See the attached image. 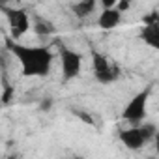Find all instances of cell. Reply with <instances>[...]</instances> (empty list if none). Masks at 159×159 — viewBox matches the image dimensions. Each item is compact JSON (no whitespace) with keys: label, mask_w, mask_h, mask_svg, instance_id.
Masks as SVG:
<instances>
[{"label":"cell","mask_w":159,"mask_h":159,"mask_svg":"<svg viewBox=\"0 0 159 159\" xmlns=\"http://www.w3.org/2000/svg\"><path fill=\"white\" fill-rule=\"evenodd\" d=\"M6 49L21 64L25 77H47L52 67V52L45 45H25L6 38Z\"/></svg>","instance_id":"cell-1"},{"label":"cell","mask_w":159,"mask_h":159,"mask_svg":"<svg viewBox=\"0 0 159 159\" xmlns=\"http://www.w3.org/2000/svg\"><path fill=\"white\" fill-rule=\"evenodd\" d=\"M92 69H94V77L99 84H111L116 83L122 77L120 66L111 62L103 52L99 51H92Z\"/></svg>","instance_id":"cell-2"},{"label":"cell","mask_w":159,"mask_h":159,"mask_svg":"<svg viewBox=\"0 0 159 159\" xmlns=\"http://www.w3.org/2000/svg\"><path fill=\"white\" fill-rule=\"evenodd\" d=\"M152 96V86L142 88L140 92H137L124 107L122 111V120L129 122V124H140L146 118L148 112V99Z\"/></svg>","instance_id":"cell-3"},{"label":"cell","mask_w":159,"mask_h":159,"mask_svg":"<svg viewBox=\"0 0 159 159\" xmlns=\"http://www.w3.org/2000/svg\"><path fill=\"white\" fill-rule=\"evenodd\" d=\"M58 52H60V66H62L64 83L77 79L79 73H81V67H83V56L77 51H73V49H69V47H66L62 43L58 47Z\"/></svg>","instance_id":"cell-4"},{"label":"cell","mask_w":159,"mask_h":159,"mask_svg":"<svg viewBox=\"0 0 159 159\" xmlns=\"http://www.w3.org/2000/svg\"><path fill=\"white\" fill-rule=\"evenodd\" d=\"M4 11H6L8 23H10L13 41H17L21 36H25L30 30V15L21 8H4Z\"/></svg>","instance_id":"cell-5"},{"label":"cell","mask_w":159,"mask_h":159,"mask_svg":"<svg viewBox=\"0 0 159 159\" xmlns=\"http://www.w3.org/2000/svg\"><path fill=\"white\" fill-rule=\"evenodd\" d=\"M118 137H120L122 144L127 150H131V152H139V150H142L146 146V140H144L139 125H133V127H127V129H120Z\"/></svg>","instance_id":"cell-6"},{"label":"cell","mask_w":159,"mask_h":159,"mask_svg":"<svg viewBox=\"0 0 159 159\" xmlns=\"http://www.w3.org/2000/svg\"><path fill=\"white\" fill-rule=\"evenodd\" d=\"M122 13L116 10V8H111V10H101L99 17H98V25L99 28L103 30H114L120 23H122Z\"/></svg>","instance_id":"cell-7"},{"label":"cell","mask_w":159,"mask_h":159,"mask_svg":"<svg viewBox=\"0 0 159 159\" xmlns=\"http://www.w3.org/2000/svg\"><path fill=\"white\" fill-rule=\"evenodd\" d=\"M140 38L144 39L146 45L157 49L159 47V23H146L140 30Z\"/></svg>","instance_id":"cell-8"},{"label":"cell","mask_w":159,"mask_h":159,"mask_svg":"<svg viewBox=\"0 0 159 159\" xmlns=\"http://www.w3.org/2000/svg\"><path fill=\"white\" fill-rule=\"evenodd\" d=\"M96 8H98V2H94V0H81V2H77V4H73V6H71L73 13H75L79 19L92 15Z\"/></svg>","instance_id":"cell-9"},{"label":"cell","mask_w":159,"mask_h":159,"mask_svg":"<svg viewBox=\"0 0 159 159\" xmlns=\"http://www.w3.org/2000/svg\"><path fill=\"white\" fill-rule=\"evenodd\" d=\"M30 28H34V32L39 34V36H47V34H52V32L56 30L51 21H47V19H43V17H39V15H38L34 21H30Z\"/></svg>","instance_id":"cell-10"},{"label":"cell","mask_w":159,"mask_h":159,"mask_svg":"<svg viewBox=\"0 0 159 159\" xmlns=\"http://www.w3.org/2000/svg\"><path fill=\"white\" fill-rule=\"evenodd\" d=\"M139 129H140V133H142L146 144H148L152 139H155V135H157V127H155V124H152V122H144V124H140Z\"/></svg>","instance_id":"cell-11"},{"label":"cell","mask_w":159,"mask_h":159,"mask_svg":"<svg viewBox=\"0 0 159 159\" xmlns=\"http://www.w3.org/2000/svg\"><path fill=\"white\" fill-rule=\"evenodd\" d=\"M73 112H75L79 118H81L83 122H86L88 125H94V120H92V116H90L88 112H83V111H73Z\"/></svg>","instance_id":"cell-12"},{"label":"cell","mask_w":159,"mask_h":159,"mask_svg":"<svg viewBox=\"0 0 159 159\" xmlns=\"http://www.w3.org/2000/svg\"><path fill=\"white\" fill-rule=\"evenodd\" d=\"M11 98H13V86H6L4 94H2V103H8Z\"/></svg>","instance_id":"cell-13"},{"label":"cell","mask_w":159,"mask_h":159,"mask_svg":"<svg viewBox=\"0 0 159 159\" xmlns=\"http://www.w3.org/2000/svg\"><path fill=\"white\" fill-rule=\"evenodd\" d=\"M51 107H52V98H45V99L39 103V111H43V112L51 111Z\"/></svg>","instance_id":"cell-14"},{"label":"cell","mask_w":159,"mask_h":159,"mask_svg":"<svg viewBox=\"0 0 159 159\" xmlns=\"http://www.w3.org/2000/svg\"><path fill=\"white\" fill-rule=\"evenodd\" d=\"M6 159H17V157H15V155H8Z\"/></svg>","instance_id":"cell-15"}]
</instances>
